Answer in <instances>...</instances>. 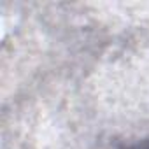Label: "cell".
I'll return each mask as SVG.
<instances>
[{
  "instance_id": "obj_1",
  "label": "cell",
  "mask_w": 149,
  "mask_h": 149,
  "mask_svg": "<svg viewBox=\"0 0 149 149\" xmlns=\"http://www.w3.org/2000/svg\"><path fill=\"white\" fill-rule=\"evenodd\" d=\"M128 149H149V139H144V140H140V142L130 146Z\"/></svg>"
}]
</instances>
